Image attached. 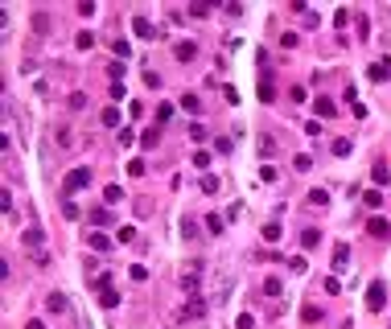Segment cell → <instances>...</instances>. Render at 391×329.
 <instances>
[{
    "label": "cell",
    "instance_id": "cell-44",
    "mask_svg": "<svg viewBox=\"0 0 391 329\" xmlns=\"http://www.w3.org/2000/svg\"><path fill=\"white\" fill-rule=\"evenodd\" d=\"M128 173H132V177H140V173H144V161H140V157H136V161H128Z\"/></svg>",
    "mask_w": 391,
    "mask_h": 329
},
{
    "label": "cell",
    "instance_id": "cell-2",
    "mask_svg": "<svg viewBox=\"0 0 391 329\" xmlns=\"http://www.w3.org/2000/svg\"><path fill=\"white\" fill-rule=\"evenodd\" d=\"M82 185H91V169H86V165H78V169L66 173V194H74V190H82Z\"/></svg>",
    "mask_w": 391,
    "mask_h": 329
},
{
    "label": "cell",
    "instance_id": "cell-21",
    "mask_svg": "<svg viewBox=\"0 0 391 329\" xmlns=\"http://www.w3.org/2000/svg\"><path fill=\"white\" fill-rule=\"evenodd\" d=\"M292 169H296V173H309V169H313V157H305V153L292 157Z\"/></svg>",
    "mask_w": 391,
    "mask_h": 329
},
{
    "label": "cell",
    "instance_id": "cell-39",
    "mask_svg": "<svg viewBox=\"0 0 391 329\" xmlns=\"http://www.w3.org/2000/svg\"><path fill=\"white\" fill-rule=\"evenodd\" d=\"M235 329H255V317H251V313H243V317L235 321Z\"/></svg>",
    "mask_w": 391,
    "mask_h": 329
},
{
    "label": "cell",
    "instance_id": "cell-40",
    "mask_svg": "<svg viewBox=\"0 0 391 329\" xmlns=\"http://www.w3.org/2000/svg\"><path fill=\"white\" fill-rule=\"evenodd\" d=\"M300 317H305V321H309V325H313V321H317V317H321V309H317V305H305V313H300Z\"/></svg>",
    "mask_w": 391,
    "mask_h": 329
},
{
    "label": "cell",
    "instance_id": "cell-46",
    "mask_svg": "<svg viewBox=\"0 0 391 329\" xmlns=\"http://www.w3.org/2000/svg\"><path fill=\"white\" fill-rule=\"evenodd\" d=\"M387 185H391V177H387Z\"/></svg>",
    "mask_w": 391,
    "mask_h": 329
},
{
    "label": "cell",
    "instance_id": "cell-30",
    "mask_svg": "<svg viewBox=\"0 0 391 329\" xmlns=\"http://www.w3.org/2000/svg\"><path fill=\"white\" fill-rule=\"evenodd\" d=\"M190 165H194V169H210V153H194Z\"/></svg>",
    "mask_w": 391,
    "mask_h": 329
},
{
    "label": "cell",
    "instance_id": "cell-16",
    "mask_svg": "<svg viewBox=\"0 0 391 329\" xmlns=\"http://www.w3.org/2000/svg\"><path fill=\"white\" fill-rule=\"evenodd\" d=\"M103 128H119V107H103Z\"/></svg>",
    "mask_w": 391,
    "mask_h": 329
},
{
    "label": "cell",
    "instance_id": "cell-22",
    "mask_svg": "<svg viewBox=\"0 0 391 329\" xmlns=\"http://www.w3.org/2000/svg\"><path fill=\"white\" fill-rule=\"evenodd\" d=\"M264 292H268V296H280V292H284V284H280L276 276H268V280H264Z\"/></svg>",
    "mask_w": 391,
    "mask_h": 329
},
{
    "label": "cell",
    "instance_id": "cell-10",
    "mask_svg": "<svg viewBox=\"0 0 391 329\" xmlns=\"http://www.w3.org/2000/svg\"><path fill=\"white\" fill-rule=\"evenodd\" d=\"M86 247H91V251H107V247H111V239H107L103 230H91V234H86Z\"/></svg>",
    "mask_w": 391,
    "mask_h": 329
},
{
    "label": "cell",
    "instance_id": "cell-11",
    "mask_svg": "<svg viewBox=\"0 0 391 329\" xmlns=\"http://www.w3.org/2000/svg\"><path fill=\"white\" fill-rule=\"evenodd\" d=\"M313 111H317L321 119H334V115H338V107H334V103H329L325 95H321V99H313Z\"/></svg>",
    "mask_w": 391,
    "mask_h": 329
},
{
    "label": "cell",
    "instance_id": "cell-27",
    "mask_svg": "<svg viewBox=\"0 0 391 329\" xmlns=\"http://www.w3.org/2000/svg\"><path fill=\"white\" fill-rule=\"evenodd\" d=\"M136 144V132L132 128H119V148H132Z\"/></svg>",
    "mask_w": 391,
    "mask_h": 329
},
{
    "label": "cell",
    "instance_id": "cell-4",
    "mask_svg": "<svg viewBox=\"0 0 391 329\" xmlns=\"http://www.w3.org/2000/svg\"><path fill=\"white\" fill-rule=\"evenodd\" d=\"M367 78H371V82H387V78H391V58H379V62L367 70Z\"/></svg>",
    "mask_w": 391,
    "mask_h": 329
},
{
    "label": "cell",
    "instance_id": "cell-13",
    "mask_svg": "<svg viewBox=\"0 0 391 329\" xmlns=\"http://www.w3.org/2000/svg\"><path fill=\"white\" fill-rule=\"evenodd\" d=\"M367 230H371L375 239H391V222H387V218H371V226H367Z\"/></svg>",
    "mask_w": 391,
    "mask_h": 329
},
{
    "label": "cell",
    "instance_id": "cell-3",
    "mask_svg": "<svg viewBox=\"0 0 391 329\" xmlns=\"http://www.w3.org/2000/svg\"><path fill=\"white\" fill-rule=\"evenodd\" d=\"M132 29H136V37H144V41H157V37H165V33H161V29H157L153 21H148V17H136V21H132Z\"/></svg>",
    "mask_w": 391,
    "mask_h": 329
},
{
    "label": "cell",
    "instance_id": "cell-28",
    "mask_svg": "<svg viewBox=\"0 0 391 329\" xmlns=\"http://www.w3.org/2000/svg\"><path fill=\"white\" fill-rule=\"evenodd\" d=\"M33 29L46 37V33H50V17H46V13H37V17H33Z\"/></svg>",
    "mask_w": 391,
    "mask_h": 329
},
{
    "label": "cell",
    "instance_id": "cell-18",
    "mask_svg": "<svg viewBox=\"0 0 391 329\" xmlns=\"http://www.w3.org/2000/svg\"><path fill=\"white\" fill-rule=\"evenodd\" d=\"M219 190H223V181H219L214 173H206V177H202V194H219Z\"/></svg>",
    "mask_w": 391,
    "mask_h": 329
},
{
    "label": "cell",
    "instance_id": "cell-9",
    "mask_svg": "<svg viewBox=\"0 0 391 329\" xmlns=\"http://www.w3.org/2000/svg\"><path fill=\"white\" fill-rule=\"evenodd\" d=\"M321 243V230L317 226H305V230H300V247H305V251H313Z\"/></svg>",
    "mask_w": 391,
    "mask_h": 329
},
{
    "label": "cell",
    "instance_id": "cell-42",
    "mask_svg": "<svg viewBox=\"0 0 391 329\" xmlns=\"http://www.w3.org/2000/svg\"><path fill=\"white\" fill-rule=\"evenodd\" d=\"M140 148H157V132H144L140 136Z\"/></svg>",
    "mask_w": 391,
    "mask_h": 329
},
{
    "label": "cell",
    "instance_id": "cell-45",
    "mask_svg": "<svg viewBox=\"0 0 391 329\" xmlns=\"http://www.w3.org/2000/svg\"><path fill=\"white\" fill-rule=\"evenodd\" d=\"M25 329H46V325L41 321H25Z\"/></svg>",
    "mask_w": 391,
    "mask_h": 329
},
{
    "label": "cell",
    "instance_id": "cell-35",
    "mask_svg": "<svg viewBox=\"0 0 391 329\" xmlns=\"http://www.w3.org/2000/svg\"><path fill=\"white\" fill-rule=\"evenodd\" d=\"M206 226H210V234H223V218H219V214H210Z\"/></svg>",
    "mask_w": 391,
    "mask_h": 329
},
{
    "label": "cell",
    "instance_id": "cell-29",
    "mask_svg": "<svg viewBox=\"0 0 391 329\" xmlns=\"http://www.w3.org/2000/svg\"><path fill=\"white\" fill-rule=\"evenodd\" d=\"M66 103H70V111H82V107H86V95H82V91H74Z\"/></svg>",
    "mask_w": 391,
    "mask_h": 329
},
{
    "label": "cell",
    "instance_id": "cell-24",
    "mask_svg": "<svg viewBox=\"0 0 391 329\" xmlns=\"http://www.w3.org/2000/svg\"><path fill=\"white\" fill-rule=\"evenodd\" d=\"M206 313V301H198V296H194V301L186 305V317H202Z\"/></svg>",
    "mask_w": 391,
    "mask_h": 329
},
{
    "label": "cell",
    "instance_id": "cell-31",
    "mask_svg": "<svg viewBox=\"0 0 391 329\" xmlns=\"http://www.w3.org/2000/svg\"><path fill=\"white\" fill-rule=\"evenodd\" d=\"M74 45H78V50H91V45H95V33H78Z\"/></svg>",
    "mask_w": 391,
    "mask_h": 329
},
{
    "label": "cell",
    "instance_id": "cell-15",
    "mask_svg": "<svg viewBox=\"0 0 391 329\" xmlns=\"http://www.w3.org/2000/svg\"><path fill=\"white\" fill-rule=\"evenodd\" d=\"M350 153H354V140L350 136H338L334 140V157H350Z\"/></svg>",
    "mask_w": 391,
    "mask_h": 329
},
{
    "label": "cell",
    "instance_id": "cell-5",
    "mask_svg": "<svg viewBox=\"0 0 391 329\" xmlns=\"http://www.w3.org/2000/svg\"><path fill=\"white\" fill-rule=\"evenodd\" d=\"M173 58H177V62H194V58H198V45H194V41H177V45H173Z\"/></svg>",
    "mask_w": 391,
    "mask_h": 329
},
{
    "label": "cell",
    "instance_id": "cell-33",
    "mask_svg": "<svg viewBox=\"0 0 391 329\" xmlns=\"http://www.w3.org/2000/svg\"><path fill=\"white\" fill-rule=\"evenodd\" d=\"M334 25L346 29V25H350V9H338V13H334Z\"/></svg>",
    "mask_w": 391,
    "mask_h": 329
},
{
    "label": "cell",
    "instance_id": "cell-25",
    "mask_svg": "<svg viewBox=\"0 0 391 329\" xmlns=\"http://www.w3.org/2000/svg\"><path fill=\"white\" fill-rule=\"evenodd\" d=\"M132 239H136V226H119L115 230V243H132Z\"/></svg>",
    "mask_w": 391,
    "mask_h": 329
},
{
    "label": "cell",
    "instance_id": "cell-20",
    "mask_svg": "<svg viewBox=\"0 0 391 329\" xmlns=\"http://www.w3.org/2000/svg\"><path fill=\"white\" fill-rule=\"evenodd\" d=\"M99 305H103V309H115V305H119V292H115V288L99 292Z\"/></svg>",
    "mask_w": 391,
    "mask_h": 329
},
{
    "label": "cell",
    "instance_id": "cell-8",
    "mask_svg": "<svg viewBox=\"0 0 391 329\" xmlns=\"http://www.w3.org/2000/svg\"><path fill=\"white\" fill-rule=\"evenodd\" d=\"M46 309H50V313H66V309H70V301H66L62 292H50V296H46Z\"/></svg>",
    "mask_w": 391,
    "mask_h": 329
},
{
    "label": "cell",
    "instance_id": "cell-38",
    "mask_svg": "<svg viewBox=\"0 0 391 329\" xmlns=\"http://www.w3.org/2000/svg\"><path fill=\"white\" fill-rule=\"evenodd\" d=\"M371 177H375V181L383 185V181H387V177H391V173H387V165H375V169H371Z\"/></svg>",
    "mask_w": 391,
    "mask_h": 329
},
{
    "label": "cell",
    "instance_id": "cell-43",
    "mask_svg": "<svg viewBox=\"0 0 391 329\" xmlns=\"http://www.w3.org/2000/svg\"><path fill=\"white\" fill-rule=\"evenodd\" d=\"M62 214H66V218H78V206H74V202H70V198H66V202H62Z\"/></svg>",
    "mask_w": 391,
    "mask_h": 329
},
{
    "label": "cell",
    "instance_id": "cell-12",
    "mask_svg": "<svg viewBox=\"0 0 391 329\" xmlns=\"http://www.w3.org/2000/svg\"><path fill=\"white\" fill-rule=\"evenodd\" d=\"M111 54H115V62H128V58H132V45H128L124 37H115V41H111Z\"/></svg>",
    "mask_w": 391,
    "mask_h": 329
},
{
    "label": "cell",
    "instance_id": "cell-17",
    "mask_svg": "<svg viewBox=\"0 0 391 329\" xmlns=\"http://www.w3.org/2000/svg\"><path fill=\"white\" fill-rule=\"evenodd\" d=\"M103 202H107V206H119V202H124V190H119V185H107V190H103Z\"/></svg>",
    "mask_w": 391,
    "mask_h": 329
},
{
    "label": "cell",
    "instance_id": "cell-23",
    "mask_svg": "<svg viewBox=\"0 0 391 329\" xmlns=\"http://www.w3.org/2000/svg\"><path fill=\"white\" fill-rule=\"evenodd\" d=\"M363 202L371 206V210H379V206H383V194H379V190H367V194H363Z\"/></svg>",
    "mask_w": 391,
    "mask_h": 329
},
{
    "label": "cell",
    "instance_id": "cell-6",
    "mask_svg": "<svg viewBox=\"0 0 391 329\" xmlns=\"http://www.w3.org/2000/svg\"><path fill=\"white\" fill-rule=\"evenodd\" d=\"M276 99V86H272V74H268V66H264V82H259V103H272Z\"/></svg>",
    "mask_w": 391,
    "mask_h": 329
},
{
    "label": "cell",
    "instance_id": "cell-7",
    "mask_svg": "<svg viewBox=\"0 0 391 329\" xmlns=\"http://www.w3.org/2000/svg\"><path fill=\"white\" fill-rule=\"evenodd\" d=\"M346 267H350V247L338 243V247H334V272H346Z\"/></svg>",
    "mask_w": 391,
    "mask_h": 329
},
{
    "label": "cell",
    "instance_id": "cell-32",
    "mask_svg": "<svg viewBox=\"0 0 391 329\" xmlns=\"http://www.w3.org/2000/svg\"><path fill=\"white\" fill-rule=\"evenodd\" d=\"M190 140H198V144H202V140H206V128H202V124H198V119H194V124H190Z\"/></svg>",
    "mask_w": 391,
    "mask_h": 329
},
{
    "label": "cell",
    "instance_id": "cell-34",
    "mask_svg": "<svg viewBox=\"0 0 391 329\" xmlns=\"http://www.w3.org/2000/svg\"><path fill=\"white\" fill-rule=\"evenodd\" d=\"M309 202H313V206H325L329 194H325V190H309Z\"/></svg>",
    "mask_w": 391,
    "mask_h": 329
},
{
    "label": "cell",
    "instance_id": "cell-1",
    "mask_svg": "<svg viewBox=\"0 0 391 329\" xmlns=\"http://www.w3.org/2000/svg\"><path fill=\"white\" fill-rule=\"evenodd\" d=\"M383 305H387V284H383V280H375V284L367 288V309H371V313H379Z\"/></svg>",
    "mask_w": 391,
    "mask_h": 329
},
{
    "label": "cell",
    "instance_id": "cell-14",
    "mask_svg": "<svg viewBox=\"0 0 391 329\" xmlns=\"http://www.w3.org/2000/svg\"><path fill=\"white\" fill-rule=\"evenodd\" d=\"M41 239H46V234H41L37 226H29V230H25V247H29V251H41Z\"/></svg>",
    "mask_w": 391,
    "mask_h": 329
},
{
    "label": "cell",
    "instance_id": "cell-19",
    "mask_svg": "<svg viewBox=\"0 0 391 329\" xmlns=\"http://www.w3.org/2000/svg\"><path fill=\"white\" fill-rule=\"evenodd\" d=\"M182 111H190V115H194V111H202V99L186 91V95H182Z\"/></svg>",
    "mask_w": 391,
    "mask_h": 329
},
{
    "label": "cell",
    "instance_id": "cell-26",
    "mask_svg": "<svg viewBox=\"0 0 391 329\" xmlns=\"http://www.w3.org/2000/svg\"><path fill=\"white\" fill-rule=\"evenodd\" d=\"M276 239H280V222H268L264 226V243H276Z\"/></svg>",
    "mask_w": 391,
    "mask_h": 329
},
{
    "label": "cell",
    "instance_id": "cell-37",
    "mask_svg": "<svg viewBox=\"0 0 391 329\" xmlns=\"http://www.w3.org/2000/svg\"><path fill=\"white\" fill-rule=\"evenodd\" d=\"M58 144H62V148H74V136H70V128H62V132H58Z\"/></svg>",
    "mask_w": 391,
    "mask_h": 329
},
{
    "label": "cell",
    "instance_id": "cell-41",
    "mask_svg": "<svg viewBox=\"0 0 391 329\" xmlns=\"http://www.w3.org/2000/svg\"><path fill=\"white\" fill-rule=\"evenodd\" d=\"M144 86H161V74L157 70H144Z\"/></svg>",
    "mask_w": 391,
    "mask_h": 329
},
{
    "label": "cell",
    "instance_id": "cell-36",
    "mask_svg": "<svg viewBox=\"0 0 391 329\" xmlns=\"http://www.w3.org/2000/svg\"><path fill=\"white\" fill-rule=\"evenodd\" d=\"M107 74H111V82H119V78H124V62H111Z\"/></svg>",
    "mask_w": 391,
    "mask_h": 329
}]
</instances>
